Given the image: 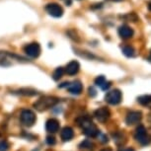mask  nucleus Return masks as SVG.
<instances>
[{"label": "nucleus", "mask_w": 151, "mask_h": 151, "mask_svg": "<svg viewBox=\"0 0 151 151\" xmlns=\"http://www.w3.org/2000/svg\"><path fill=\"white\" fill-rule=\"evenodd\" d=\"M78 124L80 125V127L83 129L84 134H86L89 137H95L100 133L99 129H97L95 124H93L92 121L89 118H81L78 119Z\"/></svg>", "instance_id": "obj_1"}, {"label": "nucleus", "mask_w": 151, "mask_h": 151, "mask_svg": "<svg viewBox=\"0 0 151 151\" xmlns=\"http://www.w3.org/2000/svg\"><path fill=\"white\" fill-rule=\"evenodd\" d=\"M58 102V98H55V97L44 96V97H42V98H40L38 101L34 104V107H35L36 110L40 111V112H42V111L50 109V108L55 106Z\"/></svg>", "instance_id": "obj_2"}, {"label": "nucleus", "mask_w": 151, "mask_h": 151, "mask_svg": "<svg viewBox=\"0 0 151 151\" xmlns=\"http://www.w3.org/2000/svg\"><path fill=\"white\" fill-rule=\"evenodd\" d=\"M20 121L26 127H32L37 121L36 115L31 110H23L20 115Z\"/></svg>", "instance_id": "obj_3"}, {"label": "nucleus", "mask_w": 151, "mask_h": 151, "mask_svg": "<svg viewBox=\"0 0 151 151\" xmlns=\"http://www.w3.org/2000/svg\"><path fill=\"white\" fill-rule=\"evenodd\" d=\"M122 92L118 89H115V90H112L110 92L107 93L106 97V102L109 103L110 105H118L122 102Z\"/></svg>", "instance_id": "obj_4"}, {"label": "nucleus", "mask_w": 151, "mask_h": 151, "mask_svg": "<svg viewBox=\"0 0 151 151\" xmlns=\"http://www.w3.org/2000/svg\"><path fill=\"white\" fill-rule=\"evenodd\" d=\"M134 138L137 140L139 143L141 144H148L150 142V139L149 137L147 136V133H146V129L143 125H138L135 129V134H134Z\"/></svg>", "instance_id": "obj_5"}, {"label": "nucleus", "mask_w": 151, "mask_h": 151, "mask_svg": "<svg viewBox=\"0 0 151 151\" xmlns=\"http://www.w3.org/2000/svg\"><path fill=\"white\" fill-rule=\"evenodd\" d=\"M24 50L26 55L32 58H37L41 55V47L38 42H32V44L27 45L24 47Z\"/></svg>", "instance_id": "obj_6"}, {"label": "nucleus", "mask_w": 151, "mask_h": 151, "mask_svg": "<svg viewBox=\"0 0 151 151\" xmlns=\"http://www.w3.org/2000/svg\"><path fill=\"white\" fill-rule=\"evenodd\" d=\"M45 11L52 17H55V18H59V17L63 15V9L58 3H48L45 6Z\"/></svg>", "instance_id": "obj_7"}, {"label": "nucleus", "mask_w": 151, "mask_h": 151, "mask_svg": "<svg viewBox=\"0 0 151 151\" xmlns=\"http://www.w3.org/2000/svg\"><path fill=\"white\" fill-rule=\"evenodd\" d=\"M94 116H95V118L98 119L99 122H105L108 119L110 118L111 113H110V111H109L108 108L102 107V108H99L98 110L95 111V113H94Z\"/></svg>", "instance_id": "obj_8"}, {"label": "nucleus", "mask_w": 151, "mask_h": 151, "mask_svg": "<svg viewBox=\"0 0 151 151\" xmlns=\"http://www.w3.org/2000/svg\"><path fill=\"white\" fill-rule=\"evenodd\" d=\"M142 118V114L141 112H138V111H133V112H130L127 114V119H125V122L129 125H132L137 124L141 121Z\"/></svg>", "instance_id": "obj_9"}, {"label": "nucleus", "mask_w": 151, "mask_h": 151, "mask_svg": "<svg viewBox=\"0 0 151 151\" xmlns=\"http://www.w3.org/2000/svg\"><path fill=\"white\" fill-rule=\"evenodd\" d=\"M118 32H119V36L124 40L132 38L133 34H134L133 30L129 26H127V25H122V26H121L119 28Z\"/></svg>", "instance_id": "obj_10"}, {"label": "nucleus", "mask_w": 151, "mask_h": 151, "mask_svg": "<svg viewBox=\"0 0 151 151\" xmlns=\"http://www.w3.org/2000/svg\"><path fill=\"white\" fill-rule=\"evenodd\" d=\"M67 90H68V92H70L71 94H73V95H79V94L82 92V90H83V85L78 80L73 81L72 83L68 84Z\"/></svg>", "instance_id": "obj_11"}, {"label": "nucleus", "mask_w": 151, "mask_h": 151, "mask_svg": "<svg viewBox=\"0 0 151 151\" xmlns=\"http://www.w3.org/2000/svg\"><path fill=\"white\" fill-rule=\"evenodd\" d=\"M45 129L50 133H55L59 129V122L56 119H50L45 124Z\"/></svg>", "instance_id": "obj_12"}, {"label": "nucleus", "mask_w": 151, "mask_h": 151, "mask_svg": "<svg viewBox=\"0 0 151 151\" xmlns=\"http://www.w3.org/2000/svg\"><path fill=\"white\" fill-rule=\"evenodd\" d=\"M79 69H80V64H79V62L76 60H72L66 65V67H65V72H66L68 75H75L76 73H78Z\"/></svg>", "instance_id": "obj_13"}, {"label": "nucleus", "mask_w": 151, "mask_h": 151, "mask_svg": "<svg viewBox=\"0 0 151 151\" xmlns=\"http://www.w3.org/2000/svg\"><path fill=\"white\" fill-rule=\"evenodd\" d=\"M74 132L73 129L69 127H65L61 129L60 132V137L63 141H69L73 138Z\"/></svg>", "instance_id": "obj_14"}, {"label": "nucleus", "mask_w": 151, "mask_h": 151, "mask_svg": "<svg viewBox=\"0 0 151 151\" xmlns=\"http://www.w3.org/2000/svg\"><path fill=\"white\" fill-rule=\"evenodd\" d=\"M95 84L101 88L102 90H107L111 87V82L107 81L106 78H105V76H103V75H100L95 79Z\"/></svg>", "instance_id": "obj_15"}, {"label": "nucleus", "mask_w": 151, "mask_h": 151, "mask_svg": "<svg viewBox=\"0 0 151 151\" xmlns=\"http://www.w3.org/2000/svg\"><path fill=\"white\" fill-rule=\"evenodd\" d=\"M122 52H124V55L125 56H127V58H132V56H134L135 55L134 48L132 47H130V45H125V47H122Z\"/></svg>", "instance_id": "obj_16"}, {"label": "nucleus", "mask_w": 151, "mask_h": 151, "mask_svg": "<svg viewBox=\"0 0 151 151\" xmlns=\"http://www.w3.org/2000/svg\"><path fill=\"white\" fill-rule=\"evenodd\" d=\"M63 73H64V69H63V68H62V67H58L55 71H53L52 78L55 79V80H58V79H60L62 77Z\"/></svg>", "instance_id": "obj_17"}, {"label": "nucleus", "mask_w": 151, "mask_h": 151, "mask_svg": "<svg viewBox=\"0 0 151 151\" xmlns=\"http://www.w3.org/2000/svg\"><path fill=\"white\" fill-rule=\"evenodd\" d=\"M138 102L140 103L141 105H143V106H145V105H148L149 103H151V96H141L139 97V98L137 99Z\"/></svg>", "instance_id": "obj_18"}, {"label": "nucleus", "mask_w": 151, "mask_h": 151, "mask_svg": "<svg viewBox=\"0 0 151 151\" xmlns=\"http://www.w3.org/2000/svg\"><path fill=\"white\" fill-rule=\"evenodd\" d=\"M9 149V144L7 141H0V151H7Z\"/></svg>", "instance_id": "obj_19"}, {"label": "nucleus", "mask_w": 151, "mask_h": 151, "mask_svg": "<svg viewBox=\"0 0 151 151\" xmlns=\"http://www.w3.org/2000/svg\"><path fill=\"white\" fill-rule=\"evenodd\" d=\"M20 94H24V95H35V94H37V92L34 90L31 91L30 89H25V90H20Z\"/></svg>", "instance_id": "obj_20"}, {"label": "nucleus", "mask_w": 151, "mask_h": 151, "mask_svg": "<svg viewBox=\"0 0 151 151\" xmlns=\"http://www.w3.org/2000/svg\"><path fill=\"white\" fill-rule=\"evenodd\" d=\"M91 146H93V144L89 140H85L80 144V148H92Z\"/></svg>", "instance_id": "obj_21"}, {"label": "nucleus", "mask_w": 151, "mask_h": 151, "mask_svg": "<svg viewBox=\"0 0 151 151\" xmlns=\"http://www.w3.org/2000/svg\"><path fill=\"white\" fill-rule=\"evenodd\" d=\"M6 61H7V58H6V56H5L4 52H0V64L1 65H8L6 63Z\"/></svg>", "instance_id": "obj_22"}, {"label": "nucleus", "mask_w": 151, "mask_h": 151, "mask_svg": "<svg viewBox=\"0 0 151 151\" xmlns=\"http://www.w3.org/2000/svg\"><path fill=\"white\" fill-rule=\"evenodd\" d=\"M47 144H50V145L55 144V138L53 137V136H52V135L47 136Z\"/></svg>", "instance_id": "obj_23"}, {"label": "nucleus", "mask_w": 151, "mask_h": 151, "mask_svg": "<svg viewBox=\"0 0 151 151\" xmlns=\"http://www.w3.org/2000/svg\"><path fill=\"white\" fill-rule=\"evenodd\" d=\"M89 94H90L91 96H93V97L96 95V91H95V89H94L93 87H90L89 88Z\"/></svg>", "instance_id": "obj_24"}, {"label": "nucleus", "mask_w": 151, "mask_h": 151, "mask_svg": "<svg viewBox=\"0 0 151 151\" xmlns=\"http://www.w3.org/2000/svg\"><path fill=\"white\" fill-rule=\"evenodd\" d=\"M119 151H135L133 148H122V149H119Z\"/></svg>", "instance_id": "obj_25"}, {"label": "nucleus", "mask_w": 151, "mask_h": 151, "mask_svg": "<svg viewBox=\"0 0 151 151\" xmlns=\"http://www.w3.org/2000/svg\"><path fill=\"white\" fill-rule=\"evenodd\" d=\"M101 151H112V149L109 147H107V148H104V149H102Z\"/></svg>", "instance_id": "obj_26"}, {"label": "nucleus", "mask_w": 151, "mask_h": 151, "mask_svg": "<svg viewBox=\"0 0 151 151\" xmlns=\"http://www.w3.org/2000/svg\"><path fill=\"white\" fill-rule=\"evenodd\" d=\"M148 9L151 11V0L149 1V3H148Z\"/></svg>", "instance_id": "obj_27"}, {"label": "nucleus", "mask_w": 151, "mask_h": 151, "mask_svg": "<svg viewBox=\"0 0 151 151\" xmlns=\"http://www.w3.org/2000/svg\"><path fill=\"white\" fill-rule=\"evenodd\" d=\"M150 55H151V52H150Z\"/></svg>", "instance_id": "obj_28"}]
</instances>
